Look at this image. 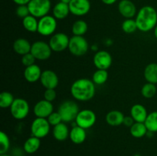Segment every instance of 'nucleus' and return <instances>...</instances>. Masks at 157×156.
I'll return each mask as SVG.
<instances>
[{"instance_id": "42", "label": "nucleus", "mask_w": 157, "mask_h": 156, "mask_svg": "<svg viewBox=\"0 0 157 156\" xmlns=\"http://www.w3.org/2000/svg\"><path fill=\"white\" fill-rule=\"evenodd\" d=\"M153 33H154L155 38H156L157 39V24H156V27H155V28L153 29Z\"/></svg>"}, {"instance_id": "43", "label": "nucleus", "mask_w": 157, "mask_h": 156, "mask_svg": "<svg viewBox=\"0 0 157 156\" xmlns=\"http://www.w3.org/2000/svg\"><path fill=\"white\" fill-rule=\"evenodd\" d=\"M60 2H64V3H66V4H68L69 3L71 2V0H60Z\"/></svg>"}, {"instance_id": "21", "label": "nucleus", "mask_w": 157, "mask_h": 156, "mask_svg": "<svg viewBox=\"0 0 157 156\" xmlns=\"http://www.w3.org/2000/svg\"><path fill=\"white\" fill-rule=\"evenodd\" d=\"M69 139L74 144H76V145L82 144L87 139L86 129L78 125H75L71 129Z\"/></svg>"}, {"instance_id": "15", "label": "nucleus", "mask_w": 157, "mask_h": 156, "mask_svg": "<svg viewBox=\"0 0 157 156\" xmlns=\"http://www.w3.org/2000/svg\"><path fill=\"white\" fill-rule=\"evenodd\" d=\"M39 81L45 89H56L59 84L58 75L52 70H43Z\"/></svg>"}, {"instance_id": "37", "label": "nucleus", "mask_w": 157, "mask_h": 156, "mask_svg": "<svg viewBox=\"0 0 157 156\" xmlns=\"http://www.w3.org/2000/svg\"><path fill=\"white\" fill-rule=\"evenodd\" d=\"M15 14L18 18L23 19L24 18L30 15V12L28 6H18L15 10Z\"/></svg>"}, {"instance_id": "5", "label": "nucleus", "mask_w": 157, "mask_h": 156, "mask_svg": "<svg viewBox=\"0 0 157 156\" xmlns=\"http://www.w3.org/2000/svg\"><path fill=\"white\" fill-rule=\"evenodd\" d=\"M58 21L53 15H47L38 19V33L44 37L52 36L55 33Z\"/></svg>"}, {"instance_id": "8", "label": "nucleus", "mask_w": 157, "mask_h": 156, "mask_svg": "<svg viewBox=\"0 0 157 156\" xmlns=\"http://www.w3.org/2000/svg\"><path fill=\"white\" fill-rule=\"evenodd\" d=\"M51 126L52 125H50L47 119L35 117L31 124L32 136L41 139L45 138L50 132Z\"/></svg>"}, {"instance_id": "7", "label": "nucleus", "mask_w": 157, "mask_h": 156, "mask_svg": "<svg viewBox=\"0 0 157 156\" xmlns=\"http://www.w3.org/2000/svg\"><path fill=\"white\" fill-rule=\"evenodd\" d=\"M9 110L11 115L14 119L17 120H22L29 116L30 106L26 99L23 98H15Z\"/></svg>"}, {"instance_id": "16", "label": "nucleus", "mask_w": 157, "mask_h": 156, "mask_svg": "<svg viewBox=\"0 0 157 156\" xmlns=\"http://www.w3.org/2000/svg\"><path fill=\"white\" fill-rule=\"evenodd\" d=\"M118 11L125 19L133 18L137 14L136 6L130 0H121L118 4Z\"/></svg>"}, {"instance_id": "44", "label": "nucleus", "mask_w": 157, "mask_h": 156, "mask_svg": "<svg viewBox=\"0 0 157 156\" xmlns=\"http://www.w3.org/2000/svg\"><path fill=\"white\" fill-rule=\"evenodd\" d=\"M0 156H10V155H9V154H0Z\"/></svg>"}, {"instance_id": "29", "label": "nucleus", "mask_w": 157, "mask_h": 156, "mask_svg": "<svg viewBox=\"0 0 157 156\" xmlns=\"http://www.w3.org/2000/svg\"><path fill=\"white\" fill-rule=\"evenodd\" d=\"M108 72L107 70H101L97 69L96 71L92 75V81L94 83L95 85L101 86L105 84L108 80Z\"/></svg>"}, {"instance_id": "33", "label": "nucleus", "mask_w": 157, "mask_h": 156, "mask_svg": "<svg viewBox=\"0 0 157 156\" xmlns=\"http://www.w3.org/2000/svg\"><path fill=\"white\" fill-rule=\"evenodd\" d=\"M121 28L123 32L127 34L134 33L136 31L138 30L137 24L133 18H127L124 20L121 24Z\"/></svg>"}, {"instance_id": "6", "label": "nucleus", "mask_w": 157, "mask_h": 156, "mask_svg": "<svg viewBox=\"0 0 157 156\" xmlns=\"http://www.w3.org/2000/svg\"><path fill=\"white\" fill-rule=\"evenodd\" d=\"M28 7L30 15L39 19L48 15L52 9V2L50 0H31Z\"/></svg>"}, {"instance_id": "35", "label": "nucleus", "mask_w": 157, "mask_h": 156, "mask_svg": "<svg viewBox=\"0 0 157 156\" xmlns=\"http://www.w3.org/2000/svg\"><path fill=\"white\" fill-rule=\"evenodd\" d=\"M48 121L50 123L52 126H55V125H58L59 123L62 122V119L61 117V115L59 114L58 111L53 112L47 118Z\"/></svg>"}, {"instance_id": "41", "label": "nucleus", "mask_w": 157, "mask_h": 156, "mask_svg": "<svg viewBox=\"0 0 157 156\" xmlns=\"http://www.w3.org/2000/svg\"><path fill=\"white\" fill-rule=\"evenodd\" d=\"M117 1V0H101V2H102L104 4L107 5V6H111V5H113Z\"/></svg>"}, {"instance_id": "11", "label": "nucleus", "mask_w": 157, "mask_h": 156, "mask_svg": "<svg viewBox=\"0 0 157 156\" xmlns=\"http://www.w3.org/2000/svg\"><path fill=\"white\" fill-rule=\"evenodd\" d=\"M70 38L67 34L63 32H58L52 35L49 39V45L52 51L61 52L68 49Z\"/></svg>"}, {"instance_id": "9", "label": "nucleus", "mask_w": 157, "mask_h": 156, "mask_svg": "<svg viewBox=\"0 0 157 156\" xmlns=\"http://www.w3.org/2000/svg\"><path fill=\"white\" fill-rule=\"evenodd\" d=\"M96 121V113L90 109H84L80 110L75 122L77 125L87 130L93 127Z\"/></svg>"}, {"instance_id": "10", "label": "nucleus", "mask_w": 157, "mask_h": 156, "mask_svg": "<svg viewBox=\"0 0 157 156\" xmlns=\"http://www.w3.org/2000/svg\"><path fill=\"white\" fill-rule=\"evenodd\" d=\"M31 53L38 61H46L52 56V50L48 43L43 41H36L32 44Z\"/></svg>"}, {"instance_id": "25", "label": "nucleus", "mask_w": 157, "mask_h": 156, "mask_svg": "<svg viewBox=\"0 0 157 156\" xmlns=\"http://www.w3.org/2000/svg\"><path fill=\"white\" fill-rule=\"evenodd\" d=\"M144 76L147 83L157 84V64L151 63L146 66L144 71Z\"/></svg>"}, {"instance_id": "36", "label": "nucleus", "mask_w": 157, "mask_h": 156, "mask_svg": "<svg viewBox=\"0 0 157 156\" xmlns=\"http://www.w3.org/2000/svg\"><path fill=\"white\" fill-rule=\"evenodd\" d=\"M35 61H36V59H35V58L33 56V54L31 52L21 56V64L25 67L35 64Z\"/></svg>"}, {"instance_id": "3", "label": "nucleus", "mask_w": 157, "mask_h": 156, "mask_svg": "<svg viewBox=\"0 0 157 156\" xmlns=\"http://www.w3.org/2000/svg\"><path fill=\"white\" fill-rule=\"evenodd\" d=\"M58 112L61 115L62 122L69 123L75 121L80 108L78 104L74 100H65L59 106Z\"/></svg>"}, {"instance_id": "27", "label": "nucleus", "mask_w": 157, "mask_h": 156, "mask_svg": "<svg viewBox=\"0 0 157 156\" xmlns=\"http://www.w3.org/2000/svg\"><path fill=\"white\" fill-rule=\"evenodd\" d=\"M88 30L87 23L84 20L78 19L73 23L71 27V32L73 35L84 36Z\"/></svg>"}, {"instance_id": "18", "label": "nucleus", "mask_w": 157, "mask_h": 156, "mask_svg": "<svg viewBox=\"0 0 157 156\" xmlns=\"http://www.w3.org/2000/svg\"><path fill=\"white\" fill-rule=\"evenodd\" d=\"M41 67L38 64H33L25 68L24 77L29 83H35L41 79Z\"/></svg>"}, {"instance_id": "14", "label": "nucleus", "mask_w": 157, "mask_h": 156, "mask_svg": "<svg viewBox=\"0 0 157 156\" xmlns=\"http://www.w3.org/2000/svg\"><path fill=\"white\" fill-rule=\"evenodd\" d=\"M54 112V106L52 102L41 99L37 102L33 107V113L35 117L47 119Z\"/></svg>"}, {"instance_id": "31", "label": "nucleus", "mask_w": 157, "mask_h": 156, "mask_svg": "<svg viewBox=\"0 0 157 156\" xmlns=\"http://www.w3.org/2000/svg\"><path fill=\"white\" fill-rule=\"evenodd\" d=\"M15 98L10 92L3 91L0 93V107L2 109L10 108Z\"/></svg>"}, {"instance_id": "23", "label": "nucleus", "mask_w": 157, "mask_h": 156, "mask_svg": "<svg viewBox=\"0 0 157 156\" xmlns=\"http://www.w3.org/2000/svg\"><path fill=\"white\" fill-rule=\"evenodd\" d=\"M70 13L69 5L61 2L57 3L52 9V15L57 20L65 19Z\"/></svg>"}, {"instance_id": "2", "label": "nucleus", "mask_w": 157, "mask_h": 156, "mask_svg": "<svg viewBox=\"0 0 157 156\" xmlns=\"http://www.w3.org/2000/svg\"><path fill=\"white\" fill-rule=\"evenodd\" d=\"M135 21L138 30L142 32H150L157 24V11L153 6H144L137 12Z\"/></svg>"}, {"instance_id": "4", "label": "nucleus", "mask_w": 157, "mask_h": 156, "mask_svg": "<svg viewBox=\"0 0 157 156\" xmlns=\"http://www.w3.org/2000/svg\"><path fill=\"white\" fill-rule=\"evenodd\" d=\"M89 50V44L84 36L73 35L70 38L68 50L72 55L81 57L85 55Z\"/></svg>"}, {"instance_id": "40", "label": "nucleus", "mask_w": 157, "mask_h": 156, "mask_svg": "<svg viewBox=\"0 0 157 156\" xmlns=\"http://www.w3.org/2000/svg\"><path fill=\"white\" fill-rule=\"evenodd\" d=\"M18 6H28L31 0H12Z\"/></svg>"}, {"instance_id": "12", "label": "nucleus", "mask_w": 157, "mask_h": 156, "mask_svg": "<svg viewBox=\"0 0 157 156\" xmlns=\"http://www.w3.org/2000/svg\"><path fill=\"white\" fill-rule=\"evenodd\" d=\"M112 56L107 50H98L94 55L93 63L97 69L107 70L112 65Z\"/></svg>"}, {"instance_id": "19", "label": "nucleus", "mask_w": 157, "mask_h": 156, "mask_svg": "<svg viewBox=\"0 0 157 156\" xmlns=\"http://www.w3.org/2000/svg\"><path fill=\"white\" fill-rule=\"evenodd\" d=\"M12 48L13 50L18 55H23L29 54L31 52L32 48V44L28 41L27 39L23 38H17L12 44Z\"/></svg>"}, {"instance_id": "45", "label": "nucleus", "mask_w": 157, "mask_h": 156, "mask_svg": "<svg viewBox=\"0 0 157 156\" xmlns=\"http://www.w3.org/2000/svg\"><path fill=\"white\" fill-rule=\"evenodd\" d=\"M156 87H157V84H156Z\"/></svg>"}, {"instance_id": "24", "label": "nucleus", "mask_w": 157, "mask_h": 156, "mask_svg": "<svg viewBox=\"0 0 157 156\" xmlns=\"http://www.w3.org/2000/svg\"><path fill=\"white\" fill-rule=\"evenodd\" d=\"M41 146V139L32 136L28 138L23 145V149L28 154H34Z\"/></svg>"}, {"instance_id": "20", "label": "nucleus", "mask_w": 157, "mask_h": 156, "mask_svg": "<svg viewBox=\"0 0 157 156\" xmlns=\"http://www.w3.org/2000/svg\"><path fill=\"white\" fill-rule=\"evenodd\" d=\"M148 114L147 108L142 104H134L130 109V116L133 117L135 122H144Z\"/></svg>"}, {"instance_id": "39", "label": "nucleus", "mask_w": 157, "mask_h": 156, "mask_svg": "<svg viewBox=\"0 0 157 156\" xmlns=\"http://www.w3.org/2000/svg\"><path fill=\"white\" fill-rule=\"evenodd\" d=\"M134 119H133V117H132L131 116H125L124 119V122H123V125H124V126L127 127V128H130V127L134 124Z\"/></svg>"}, {"instance_id": "17", "label": "nucleus", "mask_w": 157, "mask_h": 156, "mask_svg": "<svg viewBox=\"0 0 157 156\" xmlns=\"http://www.w3.org/2000/svg\"><path fill=\"white\" fill-rule=\"evenodd\" d=\"M70 131L68 125L66 122H61L58 125L53 127L52 129V135L53 137L59 142H64L67 140L70 136Z\"/></svg>"}, {"instance_id": "34", "label": "nucleus", "mask_w": 157, "mask_h": 156, "mask_svg": "<svg viewBox=\"0 0 157 156\" xmlns=\"http://www.w3.org/2000/svg\"><path fill=\"white\" fill-rule=\"evenodd\" d=\"M10 148V139L3 131L0 132V154H7Z\"/></svg>"}, {"instance_id": "32", "label": "nucleus", "mask_w": 157, "mask_h": 156, "mask_svg": "<svg viewBox=\"0 0 157 156\" xmlns=\"http://www.w3.org/2000/svg\"><path fill=\"white\" fill-rule=\"evenodd\" d=\"M157 92L156 84L147 83L141 88V94L146 99H151L156 95Z\"/></svg>"}, {"instance_id": "13", "label": "nucleus", "mask_w": 157, "mask_h": 156, "mask_svg": "<svg viewBox=\"0 0 157 156\" xmlns=\"http://www.w3.org/2000/svg\"><path fill=\"white\" fill-rule=\"evenodd\" d=\"M90 2L89 0H71L69 3L70 12L75 16H84L90 10Z\"/></svg>"}, {"instance_id": "30", "label": "nucleus", "mask_w": 157, "mask_h": 156, "mask_svg": "<svg viewBox=\"0 0 157 156\" xmlns=\"http://www.w3.org/2000/svg\"><path fill=\"white\" fill-rule=\"evenodd\" d=\"M144 123L149 132L153 133L157 132V111L149 113Z\"/></svg>"}, {"instance_id": "26", "label": "nucleus", "mask_w": 157, "mask_h": 156, "mask_svg": "<svg viewBox=\"0 0 157 156\" xmlns=\"http://www.w3.org/2000/svg\"><path fill=\"white\" fill-rule=\"evenodd\" d=\"M130 132L133 137L136 139H141L147 136L148 130L144 122H135L134 124L130 128Z\"/></svg>"}, {"instance_id": "38", "label": "nucleus", "mask_w": 157, "mask_h": 156, "mask_svg": "<svg viewBox=\"0 0 157 156\" xmlns=\"http://www.w3.org/2000/svg\"><path fill=\"white\" fill-rule=\"evenodd\" d=\"M57 97V93L55 89H45L44 92V99L49 102H53Z\"/></svg>"}, {"instance_id": "1", "label": "nucleus", "mask_w": 157, "mask_h": 156, "mask_svg": "<svg viewBox=\"0 0 157 156\" xmlns=\"http://www.w3.org/2000/svg\"><path fill=\"white\" fill-rule=\"evenodd\" d=\"M70 92L73 98L80 102H86L93 99L96 93V85L92 80L79 78L71 86Z\"/></svg>"}, {"instance_id": "22", "label": "nucleus", "mask_w": 157, "mask_h": 156, "mask_svg": "<svg viewBox=\"0 0 157 156\" xmlns=\"http://www.w3.org/2000/svg\"><path fill=\"white\" fill-rule=\"evenodd\" d=\"M125 116L120 110H113L108 112L106 115V122L110 126H119L122 125Z\"/></svg>"}, {"instance_id": "28", "label": "nucleus", "mask_w": 157, "mask_h": 156, "mask_svg": "<svg viewBox=\"0 0 157 156\" xmlns=\"http://www.w3.org/2000/svg\"><path fill=\"white\" fill-rule=\"evenodd\" d=\"M22 25L27 32L35 33L38 32V20L33 15H29L22 19Z\"/></svg>"}]
</instances>
